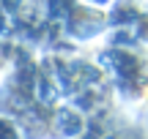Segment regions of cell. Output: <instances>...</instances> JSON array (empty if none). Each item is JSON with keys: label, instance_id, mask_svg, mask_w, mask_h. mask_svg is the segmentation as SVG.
Instances as JSON below:
<instances>
[{"label": "cell", "instance_id": "6da1fadb", "mask_svg": "<svg viewBox=\"0 0 148 139\" xmlns=\"http://www.w3.org/2000/svg\"><path fill=\"white\" fill-rule=\"evenodd\" d=\"M66 30L71 33L74 38H96L107 30V11H96L88 8V5L79 3L77 8H71L69 22H66Z\"/></svg>", "mask_w": 148, "mask_h": 139}, {"label": "cell", "instance_id": "7a4b0ae2", "mask_svg": "<svg viewBox=\"0 0 148 139\" xmlns=\"http://www.w3.org/2000/svg\"><path fill=\"white\" fill-rule=\"evenodd\" d=\"M0 139H25V131H22L19 120H14L5 112H0Z\"/></svg>", "mask_w": 148, "mask_h": 139}, {"label": "cell", "instance_id": "3957f363", "mask_svg": "<svg viewBox=\"0 0 148 139\" xmlns=\"http://www.w3.org/2000/svg\"><path fill=\"white\" fill-rule=\"evenodd\" d=\"M104 139H145V136H143V131H140V128H132V126H126V128L112 131V134H110V136H104Z\"/></svg>", "mask_w": 148, "mask_h": 139}, {"label": "cell", "instance_id": "277c9868", "mask_svg": "<svg viewBox=\"0 0 148 139\" xmlns=\"http://www.w3.org/2000/svg\"><path fill=\"white\" fill-rule=\"evenodd\" d=\"M82 5H88V8H96V11H107L115 5V0H79Z\"/></svg>", "mask_w": 148, "mask_h": 139}]
</instances>
